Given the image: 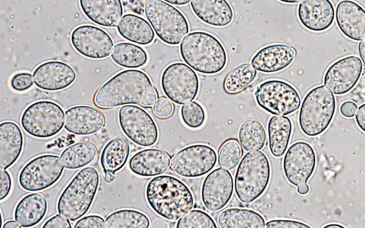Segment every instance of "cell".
<instances>
[{
  "label": "cell",
  "instance_id": "cell-21",
  "mask_svg": "<svg viewBox=\"0 0 365 228\" xmlns=\"http://www.w3.org/2000/svg\"><path fill=\"white\" fill-rule=\"evenodd\" d=\"M295 56L296 51L293 47L274 43L259 49L252 57L251 64L260 72L276 73L290 66Z\"/></svg>",
  "mask_w": 365,
  "mask_h": 228
},
{
  "label": "cell",
  "instance_id": "cell-54",
  "mask_svg": "<svg viewBox=\"0 0 365 228\" xmlns=\"http://www.w3.org/2000/svg\"><path fill=\"white\" fill-rule=\"evenodd\" d=\"M324 227H344L343 225L338 224H330L324 225Z\"/></svg>",
  "mask_w": 365,
  "mask_h": 228
},
{
  "label": "cell",
  "instance_id": "cell-3",
  "mask_svg": "<svg viewBox=\"0 0 365 228\" xmlns=\"http://www.w3.org/2000/svg\"><path fill=\"white\" fill-rule=\"evenodd\" d=\"M182 58L192 69L212 75L221 71L227 63V53L222 43L205 31H193L180 45Z\"/></svg>",
  "mask_w": 365,
  "mask_h": 228
},
{
  "label": "cell",
  "instance_id": "cell-5",
  "mask_svg": "<svg viewBox=\"0 0 365 228\" xmlns=\"http://www.w3.org/2000/svg\"><path fill=\"white\" fill-rule=\"evenodd\" d=\"M271 167L267 155L259 151L247 152L235 173V190L239 200L250 204L258 199L267 189Z\"/></svg>",
  "mask_w": 365,
  "mask_h": 228
},
{
  "label": "cell",
  "instance_id": "cell-50",
  "mask_svg": "<svg viewBox=\"0 0 365 228\" xmlns=\"http://www.w3.org/2000/svg\"><path fill=\"white\" fill-rule=\"evenodd\" d=\"M3 228H18L21 227V225L15 220H9L6 222L2 226Z\"/></svg>",
  "mask_w": 365,
  "mask_h": 228
},
{
  "label": "cell",
  "instance_id": "cell-30",
  "mask_svg": "<svg viewBox=\"0 0 365 228\" xmlns=\"http://www.w3.org/2000/svg\"><path fill=\"white\" fill-rule=\"evenodd\" d=\"M217 223L221 228L265 227L264 219L259 213L243 208H229L222 211Z\"/></svg>",
  "mask_w": 365,
  "mask_h": 228
},
{
  "label": "cell",
  "instance_id": "cell-32",
  "mask_svg": "<svg viewBox=\"0 0 365 228\" xmlns=\"http://www.w3.org/2000/svg\"><path fill=\"white\" fill-rule=\"evenodd\" d=\"M96 147L88 142L74 143L61 154L63 165L67 169L76 170L91 163L96 155Z\"/></svg>",
  "mask_w": 365,
  "mask_h": 228
},
{
  "label": "cell",
  "instance_id": "cell-51",
  "mask_svg": "<svg viewBox=\"0 0 365 228\" xmlns=\"http://www.w3.org/2000/svg\"><path fill=\"white\" fill-rule=\"evenodd\" d=\"M164 1L176 6H183L188 4L190 0H163Z\"/></svg>",
  "mask_w": 365,
  "mask_h": 228
},
{
  "label": "cell",
  "instance_id": "cell-29",
  "mask_svg": "<svg viewBox=\"0 0 365 228\" xmlns=\"http://www.w3.org/2000/svg\"><path fill=\"white\" fill-rule=\"evenodd\" d=\"M292 125L290 119L284 115H274L267 124L269 147L272 155L276 157L284 154L292 135Z\"/></svg>",
  "mask_w": 365,
  "mask_h": 228
},
{
  "label": "cell",
  "instance_id": "cell-25",
  "mask_svg": "<svg viewBox=\"0 0 365 228\" xmlns=\"http://www.w3.org/2000/svg\"><path fill=\"white\" fill-rule=\"evenodd\" d=\"M190 7L200 21L212 26L225 27L233 20V10L227 0H191Z\"/></svg>",
  "mask_w": 365,
  "mask_h": 228
},
{
  "label": "cell",
  "instance_id": "cell-34",
  "mask_svg": "<svg viewBox=\"0 0 365 228\" xmlns=\"http://www.w3.org/2000/svg\"><path fill=\"white\" fill-rule=\"evenodd\" d=\"M238 137L241 146L247 151L262 149L267 140L264 126L255 118H249L242 123Z\"/></svg>",
  "mask_w": 365,
  "mask_h": 228
},
{
  "label": "cell",
  "instance_id": "cell-16",
  "mask_svg": "<svg viewBox=\"0 0 365 228\" xmlns=\"http://www.w3.org/2000/svg\"><path fill=\"white\" fill-rule=\"evenodd\" d=\"M234 189L231 173L223 167L210 172L205 178L201 198L205 207L210 212L222 209L230 202Z\"/></svg>",
  "mask_w": 365,
  "mask_h": 228
},
{
  "label": "cell",
  "instance_id": "cell-20",
  "mask_svg": "<svg viewBox=\"0 0 365 228\" xmlns=\"http://www.w3.org/2000/svg\"><path fill=\"white\" fill-rule=\"evenodd\" d=\"M104 123L103 113L90 105H75L69 108L65 113L64 128L75 135L94 134L103 127Z\"/></svg>",
  "mask_w": 365,
  "mask_h": 228
},
{
  "label": "cell",
  "instance_id": "cell-53",
  "mask_svg": "<svg viewBox=\"0 0 365 228\" xmlns=\"http://www.w3.org/2000/svg\"><path fill=\"white\" fill-rule=\"evenodd\" d=\"M280 2L285 3V4H297L302 0H277Z\"/></svg>",
  "mask_w": 365,
  "mask_h": 228
},
{
  "label": "cell",
  "instance_id": "cell-49",
  "mask_svg": "<svg viewBox=\"0 0 365 228\" xmlns=\"http://www.w3.org/2000/svg\"><path fill=\"white\" fill-rule=\"evenodd\" d=\"M309 191V187L307 183L302 184L297 186V192L300 195H306Z\"/></svg>",
  "mask_w": 365,
  "mask_h": 228
},
{
  "label": "cell",
  "instance_id": "cell-8",
  "mask_svg": "<svg viewBox=\"0 0 365 228\" xmlns=\"http://www.w3.org/2000/svg\"><path fill=\"white\" fill-rule=\"evenodd\" d=\"M64 112L56 103L39 100L29 105L21 117L23 129L37 138H48L58 133L64 125Z\"/></svg>",
  "mask_w": 365,
  "mask_h": 228
},
{
  "label": "cell",
  "instance_id": "cell-46",
  "mask_svg": "<svg viewBox=\"0 0 365 228\" xmlns=\"http://www.w3.org/2000/svg\"><path fill=\"white\" fill-rule=\"evenodd\" d=\"M357 105L352 101H345L340 107V112L345 118H352L356 114Z\"/></svg>",
  "mask_w": 365,
  "mask_h": 228
},
{
  "label": "cell",
  "instance_id": "cell-31",
  "mask_svg": "<svg viewBox=\"0 0 365 228\" xmlns=\"http://www.w3.org/2000/svg\"><path fill=\"white\" fill-rule=\"evenodd\" d=\"M130 153L129 144L122 136L110 140L104 147L101 163L105 172H115L125 165Z\"/></svg>",
  "mask_w": 365,
  "mask_h": 228
},
{
  "label": "cell",
  "instance_id": "cell-14",
  "mask_svg": "<svg viewBox=\"0 0 365 228\" xmlns=\"http://www.w3.org/2000/svg\"><path fill=\"white\" fill-rule=\"evenodd\" d=\"M316 166V155L307 142L293 143L283 160V171L287 180L294 186L307 183Z\"/></svg>",
  "mask_w": 365,
  "mask_h": 228
},
{
  "label": "cell",
  "instance_id": "cell-27",
  "mask_svg": "<svg viewBox=\"0 0 365 228\" xmlns=\"http://www.w3.org/2000/svg\"><path fill=\"white\" fill-rule=\"evenodd\" d=\"M47 209L48 202L44 195L31 193L21 198L16 204L14 218L21 227H34L43 219Z\"/></svg>",
  "mask_w": 365,
  "mask_h": 228
},
{
  "label": "cell",
  "instance_id": "cell-28",
  "mask_svg": "<svg viewBox=\"0 0 365 228\" xmlns=\"http://www.w3.org/2000/svg\"><path fill=\"white\" fill-rule=\"evenodd\" d=\"M117 28L122 37L140 45L150 44L155 38L150 24L143 18L133 14L124 15Z\"/></svg>",
  "mask_w": 365,
  "mask_h": 228
},
{
  "label": "cell",
  "instance_id": "cell-36",
  "mask_svg": "<svg viewBox=\"0 0 365 228\" xmlns=\"http://www.w3.org/2000/svg\"><path fill=\"white\" fill-rule=\"evenodd\" d=\"M256 76L257 70L252 64H240L227 74L223 83L224 89L230 93H239L252 83Z\"/></svg>",
  "mask_w": 365,
  "mask_h": 228
},
{
  "label": "cell",
  "instance_id": "cell-19",
  "mask_svg": "<svg viewBox=\"0 0 365 228\" xmlns=\"http://www.w3.org/2000/svg\"><path fill=\"white\" fill-rule=\"evenodd\" d=\"M334 8L330 0H302L297 9L302 25L314 32L328 29L334 22Z\"/></svg>",
  "mask_w": 365,
  "mask_h": 228
},
{
  "label": "cell",
  "instance_id": "cell-40",
  "mask_svg": "<svg viewBox=\"0 0 365 228\" xmlns=\"http://www.w3.org/2000/svg\"><path fill=\"white\" fill-rule=\"evenodd\" d=\"M10 83L14 90L24 91L32 86L34 78L29 73H19L11 78Z\"/></svg>",
  "mask_w": 365,
  "mask_h": 228
},
{
  "label": "cell",
  "instance_id": "cell-10",
  "mask_svg": "<svg viewBox=\"0 0 365 228\" xmlns=\"http://www.w3.org/2000/svg\"><path fill=\"white\" fill-rule=\"evenodd\" d=\"M64 167L61 158L56 155L37 156L28 162L20 171L19 185L29 192L47 189L60 179Z\"/></svg>",
  "mask_w": 365,
  "mask_h": 228
},
{
  "label": "cell",
  "instance_id": "cell-52",
  "mask_svg": "<svg viewBox=\"0 0 365 228\" xmlns=\"http://www.w3.org/2000/svg\"><path fill=\"white\" fill-rule=\"evenodd\" d=\"M115 180L114 172H105V180L107 182H111Z\"/></svg>",
  "mask_w": 365,
  "mask_h": 228
},
{
  "label": "cell",
  "instance_id": "cell-43",
  "mask_svg": "<svg viewBox=\"0 0 365 228\" xmlns=\"http://www.w3.org/2000/svg\"><path fill=\"white\" fill-rule=\"evenodd\" d=\"M266 227L306 228L309 225L292 219H272L265 224Z\"/></svg>",
  "mask_w": 365,
  "mask_h": 228
},
{
  "label": "cell",
  "instance_id": "cell-6",
  "mask_svg": "<svg viewBox=\"0 0 365 228\" xmlns=\"http://www.w3.org/2000/svg\"><path fill=\"white\" fill-rule=\"evenodd\" d=\"M336 110L333 93L325 85L311 89L304 97L299 113V125L309 137L322 133L330 125Z\"/></svg>",
  "mask_w": 365,
  "mask_h": 228
},
{
  "label": "cell",
  "instance_id": "cell-26",
  "mask_svg": "<svg viewBox=\"0 0 365 228\" xmlns=\"http://www.w3.org/2000/svg\"><path fill=\"white\" fill-rule=\"evenodd\" d=\"M24 138L19 126L12 121L0 124V167L6 170L19 159L23 149Z\"/></svg>",
  "mask_w": 365,
  "mask_h": 228
},
{
  "label": "cell",
  "instance_id": "cell-17",
  "mask_svg": "<svg viewBox=\"0 0 365 228\" xmlns=\"http://www.w3.org/2000/svg\"><path fill=\"white\" fill-rule=\"evenodd\" d=\"M362 70V62L359 57L345 56L328 68L324 77V85L336 95L345 94L356 86Z\"/></svg>",
  "mask_w": 365,
  "mask_h": 228
},
{
  "label": "cell",
  "instance_id": "cell-22",
  "mask_svg": "<svg viewBox=\"0 0 365 228\" xmlns=\"http://www.w3.org/2000/svg\"><path fill=\"white\" fill-rule=\"evenodd\" d=\"M336 21L340 31L348 38H365V9L351 0L339 1L336 9Z\"/></svg>",
  "mask_w": 365,
  "mask_h": 228
},
{
  "label": "cell",
  "instance_id": "cell-12",
  "mask_svg": "<svg viewBox=\"0 0 365 228\" xmlns=\"http://www.w3.org/2000/svg\"><path fill=\"white\" fill-rule=\"evenodd\" d=\"M118 122L124 134L134 143L149 147L158 138V129L152 116L135 105H125L118 110Z\"/></svg>",
  "mask_w": 365,
  "mask_h": 228
},
{
  "label": "cell",
  "instance_id": "cell-38",
  "mask_svg": "<svg viewBox=\"0 0 365 228\" xmlns=\"http://www.w3.org/2000/svg\"><path fill=\"white\" fill-rule=\"evenodd\" d=\"M178 228H217L213 219L205 212L200 209L189 211L180 218L177 222Z\"/></svg>",
  "mask_w": 365,
  "mask_h": 228
},
{
  "label": "cell",
  "instance_id": "cell-2",
  "mask_svg": "<svg viewBox=\"0 0 365 228\" xmlns=\"http://www.w3.org/2000/svg\"><path fill=\"white\" fill-rule=\"evenodd\" d=\"M145 197L158 215L172 222L178 220L194 205V197L187 185L168 175L155 177L148 182Z\"/></svg>",
  "mask_w": 365,
  "mask_h": 228
},
{
  "label": "cell",
  "instance_id": "cell-37",
  "mask_svg": "<svg viewBox=\"0 0 365 228\" xmlns=\"http://www.w3.org/2000/svg\"><path fill=\"white\" fill-rule=\"evenodd\" d=\"M242 151L235 140H228L221 146L218 154V163L227 170L234 169L239 163Z\"/></svg>",
  "mask_w": 365,
  "mask_h": 228
},
{
  "label": "cell",
  "instance_id": "cell-13",
  "mask_svg": "<svg viewBox=\"0 0 365 228\" xmlns=\"http://www.w3.org/2000/svg\"><path fill=\"white\" fill-rule=\"evenodd\" d=\"M216 162L217 154L212 147L195 144L177 152L171 159V167L181 177L194 178L208 173Z\"/></svg>",
  "mask_w": 365,
  "mask_h": 228
},
{
  "label": "cell",
  "instance_id": "cell-44",
  "mask_svg": "<svg viewBox=\"0 0 365 228\" xmlns=\"http://www.w3.org/2000/svg\"><path fill=\"white\" fill-rule=\"evenodd\" d=\"M12 182L9 173L4 169L0 171V200H4L10 193Z\"/></svg>",
  "mask_w": 365,
  "mask_h": 228
},
{
  "label": "cell",
  "instance_id": "cell-35",
  "mask_svg": "<svg viewBox=\"0 0 365 228\" xmlns=\"http://www.w3.org/2000/svg\"><path fill=\"white\" fill-rule=\"evenodd\" d=\"M150 225V219L145 214L132 209L115 211L105 221L106 228H148Z\"/></svg>",
  "mask_w": 365,
  "mask_h": 228
},
{
  "label": "cell",
  "instance_id": "cell-4",
  "mask_svg": "<svg viewBox=\"0 0 365 228\" xmlns=\"http://www.w3.org/2000/svg\"><path fill=\"white\" fill-rule=\"evenodd\" d=\"M99 182V174L94 167H87L78 172L58 198V213L70 221L86 214L96 197Z\"/></svg>",
  "mask_w": 365,
  "mask_h": 228
},
{
  "label": "cell",
  "instance_id": "cell-11",
  "mask_svg": "<svg viewBox=\"0 0 365 228\" xmlns=\"http://www.w3.org/2000/svg\"><path fill=\"white\" fill-rule=\"evenodd\" d=\"M161 87L171 101L182 105L197 96L199 80L191 67L180 62L168 66L161 76Z\"/></svg>",
  "mask_w": 365,
  "mask_h": 228
},
{
  "label": "cell",
  "instance_id": "cell-9",
  "mask_svg": "<svg viewBox=\"0 0 365 228\" xmlns=\"http://www.w3.org/2000/svg\"><path fill=\"white\" fill-rule=\"evenodd\" d=\"M257 105L274 115H287L297 110L301 98L297 90L281 80H269L261 83L255 92Z\"/></svg>",
  "mask_w": 365,
  "mask_h": 228
},
{
  "label": "cell",
  "instance_id": "cell-48",
  "mask_svg": "<svg viewBox=\"0 0 365 228\" xmlns=\"http://www.w3.org/2000/svg\"><path fill=\"white\" fill-rule=\"evenodd\" d=\"M358 51L361 61L365 66V38L359 42L358 45Z\"/></svg>",
  "mask_w": 365,
  "mask_h": 228
},
{
  "label": "cell",
  "instance_id": "cell-39",
  "mask_svg": "<svg viewBox=\"0 0 365 228\" xmlns=\"http://www.w3.org/2000/svg\"><path fill=\"white\" fill-rule=\"evenodd\" d=\"M180 115L183 123L190 128L201 127L205 120L203 108L195 101L184 104L181 108Z\"/></svg>",
  "mask_w": 365,
  "mask_h": 228
},
{
  "label": "cell",
  "instance_id": "cell-42",
  "mask_svg": "<svg viewBox=\"0 0 365 228\" xmlns=\"http://www.w3.org/2000/svg\"><path fill=\"white\" fill-rule=\"evenodd\" d=\"M75 227H105L104 219L99 215H88L80 219L74 225Z\"/></svg>",
  "mask_w": 365,
  "mask_h": 228
},
{
  "label": "cell",
  "instance_id": "cell-23",
  "mask_svg": "<svg viewBox=\"0 0 365 228\" xmlns=\"http://www.w3.org/2000/svg\"><path fill=\"white\" fill-rule=\"evenodd\" d=\"M171 163L170 155L163 150L148 148L134 154L129 161V167L141 177H154L165 172Z\"/></svg>",
  "mask_w": 365,
  "mask_h": 228
},
{
  "label": "cell",
  "instance_id": "cell-7",
  "mask_svg": "<svg viewBox=\"0 0 365 228\" xmlns=\"http://www.w3.org/2000/svg\"><path fill=\"white\" fill-rule=\"evenodd\" d=\"M145 14L158 37L168 45H178L189 31L188 22L177 8L162 0H147Z\"/></svg>",
  "mask_w": 365,
  "mask_h": 228
},
{
  "label": "cell",
  "instance_id": "cell-41",
  "mask_svg": "<svg viewBox=\"0 0 365 228\" xmlns=\"http://www.w3.org/2000/svg\"><path fill=\"white\" fill-rule=\"evenodd\" d=\"M153 111L156 117L164 119L172 115L174 111V106L168 99L161 98L155 103Z\"/></svg>",
  "mask_w": 365,
  "mask_h": 228
},
{
  "label": "cell",
  "instance_id": "cell-15",
  "mask_svg": "<svg viewBox=\"0 0 365 228\" xmlns=\"http://www.w3.org/2000/svg\"><path fill=\"white\" fill-rule=\"evenodd\" d=\"M71 41L76 51L93 59L108 57L113 48L110 36L93 25H81L75 28L71 35Z\"/></svg>",
  "mask_w": 365,
  "mask_h": 228
},
{
  "label": "cell",
  "instance_id": "cell-45",
  "mask_svg": "<svg viewBox=\"0 0 365 228\" xmlns=\"http://www.w3.org/2000/svg\"><path fill=\"white\" fill-rule=\"evenodd\" d=\"M43 228H58V227H71L69 219L61 215V214H56L49 218L42 226Z\"/></svg>",
  "mask_w": 365,
  "mask_h": 228
},
{
  "label": "cell",
  "instance_id": "cell-1",
  "mask_svg": "<svg viewBox=\"0 0 365 228\" xmlns=\"http://www.w3.org/2000/svg\"><path fill=\"white\" fill-rule=\"evenodd\" d=\"M158 93L148 76L140 70H125L115 74L97 90L95 104L112 108L125 104L150 107L157 101Z\"/></svg>",
  "mask_w": 365,
  "mask_h": 228
},
{
  "label": "cell",
  "instance_id": "cell-24",
  "mask_svg": "<svg viewBox=\"0 0 365 228\" xmlns=\"http://www.w3.org/2000/svg\"><path fill=\"white\" fill-rule=\"evenodd\" d=\"M86 16L105 27L117 26L123 13L120 0H79Z\"/></svg>",
  "mask_w": 365,
  "mask_h": 228
},
{
  "label": "cell",
  "instance_id": "cell-18",
  "mask_svg": "<svg viewBox=\"0 0 365 228\" xmlns=\"http://www.w3.org/2000/svg\"><path fill=\"white\" fill-rule=\"evenodd\" d=\"M35 85L45 90L56 91L69 87L75 81L76 73L68 64L49 61L38 66L33 73Z\"/></svg>",
  "mask_w": 365,
  "mask_h": 228
},
{
  "label": "cell",
  "instance_id": "cell-47",
  "mask_svg": "<svg viewBox=\"0 0 365 228\" xmlns=\"http://www.w3.org/2000/svg\"><path fill=\"white\" fill-rule=\"evenodd\" d=\"M355 120L359 128L365 133V103L356 110Z\"/></svg>",
  "mask_w": 365,
  "mask_h": 228
},
{
  "label": "cell",
  "instance_id": "cell-33",
  "mask_svg": "<svg viewBox=\"0 0 365 228\" xmlns=\"http://www.w3.org/2000/svg\"><path fill=\"white\" fill-rule=\"evenodd\" d=\"M111 58L120 66L136 68L145 65L148 58L142 47L131 43L121 42L114 46Z\"/></svg>",
  "mask_w": 365,
  "mask_h": 228
}]
</instances>
